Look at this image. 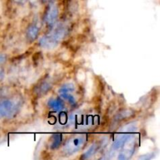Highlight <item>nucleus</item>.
I'll return each mask as SVG.
<instances>
[{
	"mask_svg": "<svg viewBox=\"0 0 160 160\" xmlns=\"http://www.w3.org/2000/svg\"><path fill=\"white\" fill-rule=\"evenodd\" d=\"M67 34V27L62 23H59L55 26L49 34L43 36L40 39V46L45 49L51 50L58 46L61 41Z\"/></svg>",
	"mask_w": 160,
	"mask_h": 160,
	"instance_id": "nucleus-1",
	"label": "nucleus"
},
{
	"mask_svg": "<svg viewBox=\"0 0 160 160\" xmlns=\"http://www.w3.org/2000/svg\"><path fill=\"white\" fill-rule=\"evenodd\" d=\"M86 142V135L77 134L70 138L64 145L62 152L67 156L75 154L82 148Z\"/></svg>",
	"mask_w": 160,
	"mask_h": 160,
	"instance_id": "nucleus-2",
	"label": "nucleus"
},
{
	"mask_svg": "<svg viewBox=\"0 0 160 160\" xmlns=\"http://www.w3.org/2000/svg\"><path fill=\"white\" fill-rule=\"evenodd\" d=\"M136 145V139L134 135L128 136V138L125 140L122 145V151L120 152L119 159H127L131 157L134 154L135 151Z\"/></svg>",
	"mask_w": 160,
	"mask_h": 160,
	"instance_id": "nucleus-3",
	"label": "nucleus"
},
{
	"mask_svg": "<svg viewBox=\"0 0 160 160\" xmlns=\"http://www.w3.org/2000/svg\"><path fill=\"white\" fill-rule=\"evenodd\" d=\"M75 92V87L73 84H67L63 85L62 87L60 88L59 90V94L62 98L66 99L70 103H74L76 101L75 98L74 93Z\"/></svg>",
	"mask_w": 160,
	"mask_h": 160,
	"instance_id": "nucleus-4",
	"label": "nucleus"
},
{
	"mask_svg": "<svg viewBox=\"0 0 160 160\" xmlns=\"http://www.w3.org/2000/svg\"><path fill=\"white\" fill-rule=\"evenodd\" d=\"M58 16H59L58 6L54 3H52L48 6L46 16H45V21H46L47 25L49 27L54 26L57 21Z\"/></svg>",
	"mask_w": 160,
	"mask_h": 160,
	"instance_id": "nucleus-5",
	"label": "nucleus"
},
{
	"mask_svg": "<svg viewBox=\"0 0 160 160\" xmlns=\"http://www.w3.org/2000/svg\"><path fill=\"white\" fill-rule=\"evenodd\" d=\"M14 103L9 99H5L0 102V117H6L10 116L13 112Z\"/></svg>",
	"mask_w": 160,
	"mask_h": 160,
	"instance_id": "nucleus-6",
	"label": "nucleus"
},
{
	"mask_svg": "<svg viewBox=\"0 0 160 160\" xmlns=\"http://www.w3.org/2000/svg\"><path fill=\"white\" fill-rule=\"evenodd\" d=\"M39 31H40V29H39V27L38 26L37 23H32V24L30 25L28 28L26 32L27 38H28V40L31 41V42L35 40L38 36Z\"/></svg>",
	"mask_w": 160,
	"mask_h": 160,
	"instance_id": "nucleus-7",
	"label": "nucleus"
},
{
	"mask_svg": "<svg viewBox=\"0 0 160 160\" xmlns=\"http://www.w3.org/2000/svg\"><path fill=\"white\" fill-rule=\"evenodd\" d=\"M48 106L50 109L53 111H60L63 109L64 104L60 99L59 98H52L48 101Z\"/></svg>",
	"mask_w": 160,
	"mask_h": 160,
	"instance_id": "nucleus-8",
	"label": "nucleus"
},
{
	"mask_svg": "<svg viewBox=\"0 0 160 160\" xmlns=\"http://www.w3.org/2000/svg\"><path fill=\"white\" fill-rule=\"evenodd\" d=\"M51 83L48 81H44L39 84V86L38 87V92L39 94H45L48 92V90L51 88Z\"/></svg>",
	"mask_w": 160,
	"mask_h": 160,
	"instance_id": "nucleus-9",
	"label": "nucleus"
},
{
	"mask_svg": "<svg viewBox=\"0 0 160 160\" xmlns=\"http://www.w3.org/2000/svg\"><path fill=\"white\" fill-rule=\"evenodd\" d=\"M129 135H127V134H123V135H120L117 138V140L114 142L113 145H112V148L114 150H118L119 148H121V146L123 145V142H125L128 137Z\"/></svg>",
	"mask_w": 160,
	"mask_h": 160,
	"instance_id": "nucleus-10",
	"label": "nucleus"
},
{
	"mask_svg": "<svg viewBox=\"0 0 160 160\" xmlns=\"http://www.w3.org/2000/svg\"><path fill=\"white\" fill-rule=\"evenodd\" d=\"M61 142V136L59 135V134H56L54 137L52 138V140L51 142V145H50V147H51L52 149H55V148H57Z\"/></svg>",
	"mask_w": 160,
	"mask_h": 160,
	"instance_id": "nucleus-11",
	"label": "nucleus"
},
{
	"mask_svg": "<svg viewBox=\"0 0 160 160\" xmlns=\"http://www.w3.org/2000/svg\"><path fill=\"white\" fill-rule=\"evenodd\" d=\"M95 150H96V145H93L92 147H91L90 149H89L88 151L87 152V153H85V155H84V157H85V158H88L89 156H92V155L93 154L94 152H95Z\"/></svg>",
	"mask_w": 160,
	"mask_h": 160,
	"instance_id": "nucleus-12",
	"label": "nucleus"
},
{
	"mask_svg": "<svg viewBox=\"0 0 160 160\" xmlns=\"http://www.w3.org/2000/svg\"><path fill=\"white\" fill-rule=\"evenodd\" d=\"M14 2L17 3V4H20V5H23L28 0H13Z\"/></svg>",
	"mask_w": 160,
	"mask_h": 160,
	"instance_id": "nucleus-13",
	"label": "nucleus"
},
{
	"mask_svg": "<svg viewBox=\"0 0 160 160\" xmlns=\"http://www.w3.org/2000/svg\"><path fill=\"white\" fill-rule=\"evenodd\" d=\"M5 60H6V57H5V56L0 53V64L3 63V62H5Z\"/></svg>",
	"mask_w": 160,
	"mask_h": 160,
	"instance_id": "nucleus-14",
	"label": "nucleus"
},
{
	"mask_svg": "<svg viewBox=\"0 0 160 160\" xmlns=\"http://www.w3.org/2000/svg\"><path fill=\"white\" fill-rule=\"evenodd\" d=\"M3 78H4V72H3V70L0 68V81H1L2 79H3Z\"/></svg>",
	"mask_w": 160,
	"mask_h": 160,
	"instance_id": "nucleus-15",
	"label": "nucleus"
},
{
	"mask_svg": "<svg viewBox=\"0 0 160 160\" xmlns=\"http://www.w3.org/2000/svg\"><path fill=\"white\" fill-rule=\"evenodd\" d=\"M31 2V4L33 5V6H36V5H38V0H30Z\"/></svg>",
	"mask_w": 160,
	"mask_h": 160,
	"instance_id": "nucleus-16",
	"label": "nucleus"
},
{
	"mask_svg": "<svg viewBox=\"0 0 160 160\" xmlns=\"http://www.w3.org/2000/svg\"><path fill=\"white\" fill-rule=\"evenodd\" d=\"M44 2H50V1H52V0H43Z\"/></svg>",
	"mask_w": 160,
	"mask_h": 160,
	"instance_id": "nucleus-17",
	"label": "nucleus"
}]
</instances>
